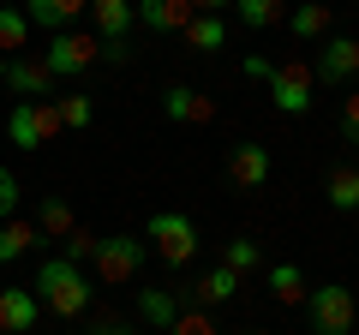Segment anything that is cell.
Masks as SVG:
<instances>
[{
  "mask_svg": "<svg viewBox=\"0 0 359 335\" xmlns=\"http://www.w3.org/2000/svg\"><path fill=\"white\" fill-rule=\"evenodd\" d=\"M30 294H36V306L48 311V317H84L96 287H90V270H84V264H72V258H42Z\"/></svg>",
  "mask_w": 359,
  "mask_h": 335,
  "instance_id": "6da1fadb",
  "label": "cell"
},
{
  "mask_svg": "<svg viewBox=\"0 0 359 335\" xmlns=\"http://www.w3.org/2000/svg\"><path fill=\"white\" fill-rule=\"evenodd\" d=\"M144 258H150L144 233H102L96 240V258H90V275L102 287H126V282H138Z\"/></svg>",
  "mask_w": 359,
  "mask_h": 335,
  "instance_id": "7a4b0ae2",
  "label": "cell"
},
{
  "mask_svg": "<svg viewBox=\"0 0 359 335\" xmlns=\"http://www.w3.org/2000/svg\"><path fill=\"white\" fill-rule=\"evenodd\" d=\"M144 245H156V258L162 264H174V270H186V264L198 258V228H192V216H180V210H156L150 221H144Z\"/></svg>",
  "mask_w": 359,
  "mask_h": 335,
  "instance_id": "3957f363",
  "label": "cell"
},
{
  "mask_svg": "<svg viewBox=\"0 0 359 335\" xmlns=\"http://www.w3.org/2000/svg\"><path fill=\"white\" fill-rule=\"evenodd\" d=\"M306 317H311V335H353L359 323V299L347 282H323L306 294Z\"/></svg>",
  "mask_w": 359,
  "mask_h": 335,
  "instance_id": "277c9868",
  "label": "cell"
},
{
  "mask_svg": "<svg viewBox=\"0 0 359 335\" xmlns=\"http://www.w3.org/2000/svg\"><path fill=\"white\" fill-rule=\"evenodd\" d=\"M36 60L48 66L54 78H84L90 66L102 60V42H96V36H84V30H54V36H48V48H42Z\"/></svg>",
  "mask_w": 359,
  "mask_h": 335,
  "instance_id": "5b68a950",
  "label": "cell"
},
{
  "mask_svg": "<svg viewBox=\"0 0 359 335\" xmlns=\"http://www.w3.org/2000/svg\"><path fill=\"white\" fill-rule=\"evenodd\" d=\"M6 138L18 144V150H42V144L60 138V108L54 102H13V114H6Z\"/></svg>",
  "mask_w": 359,
  "mask_h": 335,
  "instance_id": "8992f818",
  "label": "cell"
},
{
  "mask_svg": "<svg viewBox=\"0 0 359 335\" xmlns=\"http://www.w3.org/2000/svg\"><path fill=\"white\" fill-rule=\"evenodd\" d=\"M0 84H6L18 102H54V96H60V78H54L42 60H30V54L0 60Z\"/></svg>",
  "mask_w": 359,
  "mask_h": 335,
  "instance_id": "52a82bcc",
  "label": "cell"
},
{
  "mask_svg": "<svg viewBox=\"0 0 359 335\" xmlns=\"http://www.w3.org/2000/svg\"><path fill=\"white\" fill-rule=\"evenodd\" d=\"M311 84L318 78L306 72L299 60H276V72H269V102H276V114H311Z\"/></svg>",
  "mask_w": 359,
  "mask_h": 335,
  "instance_id": "ba28073f",
  "label": "cell"
},
{
  "mask_svg": "<svg viewBox=\"0 0 359 335\" xmlns=\"http://www.w3.org/2000/svg\"><path fill=\"white\" fill-rule=\"evenodd\" d=\"M311 78H323V84H347V78H359V36H323Z\"/></svg>",
  "mask_w": 359,
  "mask_h": 335,
  "instance_id": "9c48e42d",
  "label": "cell"
},
{
  "mask_svg": "<svg viewBox=\"0 0 359 335\" xmlns=\"http://www.w3.org/2000/svg\"><path fill=\"white\" fill-rule=\"evenodd\" d=\"M162 114L174 120V126H210V120H216V102H210L204 90H192V84H168Z\"/></svg>",
  "mask_w": 359,
  "mask_h": 335,
  "instance_id": "30bf717a",
  "label": "cell"
},
{
  "mask_svg": "<svg viewBox=\"0 0 359 335\" xmlns=\"http://www.w3.org/2000/svg\"><path fill=\"white\" fill-rule=\"evenodd\" d=\"M269 174H276V162H269V150H264V144H252V138H245V144H233V150H228V180L240 186V192H257V186H264Z\"/></svg>",
  "mask_w": 359,
  "mask_h": 335,
  "instance_id": "8fae6325",
  "label": "cell"
},
{
  "mask_svg": "<svg viewBox=\"0 0 359 335\" xmlns=\"http://www.w3.org/2000/svg\"><path fill=\"white\" fill-rule=\"evenodd\" d=\"M132 18H138L150 36H180L192 25V6L186 0H132Z\"/></svg>",
  "mask_w": 359,
  "mask_h": 335,
  "instance_id": "7c38bea8",
  "label": "cell"
},
{
  "mask_svg": "<svg viewBox=\"0 0 359 335\" xmlns=\"http://www.w3.org/2000/svg\"><path fill=\"white\" fill-rule=\"evenodd\" d=\"M36 317H42V306H36L30 287H0V329L6 335H30Z\"/></svg>",
  "mask_w": 359,
  "mask_h": 335,
  "instance_id": "4fadbf2b",
  "label": "cell"
},
{
  "mask_svg": "<svg viewBox=\"0 0 359 335\" xmlns=\"http://www.w3.org/2000/svg\"><path fill=\"white\" fill-rule=\"evenodd\" d=\"M78 13H90V0H25V18H30V30H48V36H54V30H72V18Z\"/></svg>",
  "mask_w": 359,
  "mask_h": 335,
  "instance_id": "5bb4252c",
  "label": "cell"
},
{
  "mask_svg": "<svg viewBox=\"0 0 359 335\" xmlns=\"http://www.w3.org/2000/svg\"><path fill=\"white\" fill-rule=\"evenodd\" d=\"M282 25H287L294 42H323V36H330V0H299Z\"/></svg>",
  "mask_w": 359,
  "mask_h": 335,
  "instance_id": "9a60e30c",
  "label": "cell"
},
{
  "mask_svg": "<svg viewBox=\"0 0 359 335\" xmlns=\"http://www.w3.org/2000/svg\"><path fill=\"white\" fill-rule=\"evenodd\" d=\"M90 25H96V42H114L138 18H132V0H90Z\"/></svg>",
  "mask_w": 359,
  "mask_h": 335,
  "instance_id": "2e32d148",
  "label": "cell"
},
{
  "mask_svg": "<svg viewBox=\"0 0 359 335\" xmlns=\"http://www.w3.org/2000/svg\"><path fill=\"white\" fill-rule=\"evenodd\" d=\"M323 204L335 216H353L359 210V168H330V180H323Z\"/></svg>",
  "mask_w": 359,
  "mask_h": 335,
  "instance_id": "e0dca14e",
  "label": "cell"
},
{
  "mask_svg": "<svg viewBox=\"0 0 359 335\" xmlns=\"http://www.w3.org/2000/svg\"><path fill=\"white\" fill-rule=\"evenodd\" d=\"M138 317L150 323V329H174V317H180V299L168 294V287H138Z\"/></svg>",
  "mask_w": 359,
  "mask_h": 335,
  "instance_id": "ac0fdd59",
  "label": "cell"
},
{
  "mask_svg": "<svg viewBox=\"0 0 359 335\" xmlns=\"http://www.w3.org/2000/svg\"><path fill=\"white\" fill-rule=\"evenodd\" d=\"M36 221H0V264H18V258H30V252H36Z\"/></svg>",
  "mask_w": 359,
  "mask_h": 335,
  "instance_id": "d6986e66",
  "label": "cell"
},
{
  "mask_svg": "<svg viewBox=\"0 0 359 335\" xmlns=\"http://www.w3.org/2000/svg\"><path fill=\"white\" fill-rule=\"evenodd\" d=\"M180 36H186V48H192V54H216L222 42H228V25H222L216 13H192V25L180 30Z\"/></svg>",
  "mask_w": 359,
  "mask_h": 335,
  "instance_id": "ffe728a7",
  "label": "cell"
},
{
  "mask_svg": "<svg viewBox=\"0 0 359 335\" xmlns=\"http://www.w3.org/2000/svg\"><path fill=\"white\" fill-rule=\"evenodd\" d=\"M269 294H276V306H306V275H299V264H269Z\"/></svg>",
  "mask_w": 359,
  "mask_h": 335,
  "instance_id": "44dd1931",
  "label": "cell"
},
{
  "mask_svg": "<svg viewBox=\"0 0 359 335\" xmlns=\"http://www.w3.org/2000/svg\"><path fill=\"white\" fill-rule=\"evenodd\" d=\"M72 228H78L72 204H66V198H42V210H36V233L42 240H66Z\"/></svg>",
  "mask_w": 359,
  "mask_h": 335,
  "instance_id": "7402d4cb",
  "label": "cell"
},
{
  "mask_svg": "<svg viewBox=\"0 0 359 335\" xmlns=\"http://www.w3.org/2000/svg\"><path fill=\"white\" fill-rule=\"evenodd\" d=\"M25 42H30V18H25V6H0V60L25 54Z\"/></svg>",
  "mask_w": 359,
  "mask_h": 335,
  "instance_id": "603a6c76",
  "label": "cell"
},
{
  "mask_svg": "<svg viewBox=\"0 0 359 335\" xmlns=\"http://www.w3.org/2000/svg\"><path fill=\"white\" fill-rule=\"evenodd\" d=\"M192 294H198V306H228V299H233V294H240V275H233V270H228V264H216V270H210V275H204V282H198V287H192Z\"/></svg>",
  "mask_w": 359,
  "mask_h": 335,
  "instance_id": "cb8c5ba5",
  "label": "cell"
},
{
  "mask_svg": "<svg viewBox=\"0 0 359 335\" xmlns=\"http://www.w3.org/2000/svg\"><path fill=\"white\" fill-rule=\"evenodd\" d=\"M233 13H240L245 30H269V25H282V18H287V6H282V0H233Z\"/></svg>",
  "mask_w": 359,
  "mask_h": 335,
  "instance_id": "d4e9b609",
  "label": "cell"
},
{
  "mask_svg": "<svg viewBox=\"0 0 359 335\" xmlns=\"http://www.w3.org/2000/svg\"><path fill=\"white\" fill-rule=\"evenodd\" d=\"M222 264H228L233 275H245V270H257V264H264V245L240 233V240H228V245H222Z\"/></svg>",
  "mask_w": 359,
  "mask_h": 335,
  "instance_id": "484cf974",
  "label": "cell"
},
{
  "mask_svg": "<svg viewBox=\"0 0 359 335\" xmlns=\"http://www.w3.org/2000/svg\"><path fill=\"white\" fill-rule=\"evenodd\" d=\"M54 108H60V126L66 132H84L90 120H96V102H90V96H54Z\"/></svg>",
  "mask_w": 359,
  "mask_h": 335,
  "instance_id": "4316f807",
  "label": "cell"
},
{
  "mask_svg": "<svg viewBox=\"0 0 359 335\" xmlns=\"http://www.w3.org/2000/svg\"><path fill=\"white\" fill-rule=\"evenodd\" d=\"M96 240H102V233H90V228H72L60 240V258H72V264H90L96 258Z\"/></svg>",
  "mask_w": 359,
  "mask_h": 335,
  "instance_id": "83f0119b",
  "label": "cell"
},
{
  "mask_svg": "<svg viewBox=\"0 0 359 335\" xmlns=\"http://www.w3.org/2000/svg\"><path fill=\"white\" fill-rule=\"evenodd\" d=\"M18 204H25V186H18V174L6 162H0V221H13Z\"/></svg>",
  "mask_w": 359,
  "mask_h": 335,
  "instance_id": "f1b7e54d",
  "label": "cell"
},
{
  "mask_svg": "<svg viewBox=\"0 0 359 335\" xmlns=\"http://www.w3.org/2000/svg\"><path fill=\"white\" fill-rule=\"evenodd\" d=\"M84 335H138L132 329V317H120V311H102V317H90Z\"/></svg>",
  "mask_w": 359,
  "mask_h": 335,
  "instance_id": "f546056e",
  "label": "cell"
},
{
  "mask_svg": "<svg viewBox=\"0 0 359 335\" xmlns=\"http://www.w3.org/2000/svg\"><path fill=\"white\" fill-rule=\"evenodd\" d=\"M168 335H216V323H210L204 311H180V317H174V329H168Z\"/></svg>",
  "mask_w": 359,
  "mask_h": 335,
  "instance_id": "4dcf8cb0",
  "label": "cell"
},
{
  "mask_svg": "<svg viewBox=\"0 0 359 335\" xmlns=\"http://www.w3.org/2000/svg\"><path fill=\"white\" fill-rule=\"evenodd\" d=\"M341 138L359 144V90H347V102H341Z\"/></svg>",
  "mask_w": 359,
  "mask_h": 335,
  "instance_id": "1f68e13d",
  "label": "cell"
},
{
  "mask_svg": "<svg viewBox=\"0 0 359 335\" xmlns=\"http://www.w3.org/2000/svg\"><path fill=\"white\" fill-rule=\"evenodd\" d=\"M102 60H108V66H126V60H132V36H114V42H102Z\"/></svg>",
  "mask_w": 359,
  "mask_h": 335,
  "instance_id": "d6a6232c",
  "label": "cell"
},
{
  "mask_svg": "<svg viewBox=\"0 0 359 335\" xmlns=\"http://www.w3.org/2000/svg\"><path fill=\"white\" fill-rule=\"evenodd\" d=\"M269 72H276V60H269V54H245V78H257V84H269Z\"/></svg>",
  "mask_w": 359,
  "mask_h": 335,
  "instance_id": "836d02e7",
  "label": "cell"
},
{
  "mask_svg": "<svg viewBox=\"0 0 359 335\" xmlns=\"http://www.w3.org/2000/svg\"><path fill=\"white\" fill-rule=\"evenodd\" d=\"M192 13H222V6H233V0H186Z\"/></svg>",
  "mask_w": 359,
  "mask_h": 335,
  "instance_id": "e575fe53",
  "label": "cell"
},
{
  "mask_svg": "<svg viewBox=\"0 0 359 335\" xmlns=\"http://www.w3.org/2000/svg\"><path fill=\"white\" fill-rule=\"evenodd\" d=\"M252 335H269V329H252Z\"/></svg>",
  "mask_w": 359,
  "mask_h": 335,
  "instance_id": "d590c367",
  "label": "cell"
}]
</instances>
